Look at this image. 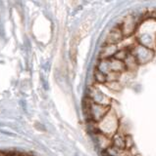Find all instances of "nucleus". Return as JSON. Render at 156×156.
<instances>
[{
  "label": "nucleus",
  "instance_id": "obj_4",
  "mask_svg": "<svg viewBox=\"0 0 156 156\" xmlns=\"http://www.w3.org/2000/svg\"><path fill=\"white\" fill-rule=\"evenodd\" d=\"M118 51V48L116 45H110L107 44L105 47H103V50L101 53V58L102 60H108L115 56L116 52Z\"/></svg>",
  "mask_w": 156,
  "mask_h": 156
},
{
  "label": "nucleus",
  "instance_id": "obj_1",
  "mask_svg": "<svg viewBox=\"0 0 156 156\" xmlns=\"http://www.w3.org/2000/svg\"><path fill=\"white\" fill-rule=\"evenodd\" d=\"M119 127V121L116 114L111 109L107 112V114L97 123V129L101 134L107 136L108 138L113 136Z\"/></svg>",
  "mask_w": 156,
  "mask_h": 156
},
{
  "label": "nucleus",
  "instance_id": "obj_5",
  "mask_svg": "<svg viewBox=\"0 0 156 156\" xmlns=\"http://www.w3.org/2000/svg\"><path fill=\"white\" fill-rule=\"evenodd\" d=\"M91 26H92V23L89 21H86L82 24L81 27L79 28V30H78V32H77V37L79 40L85 38L87 34L89 33L90 29H91Z\"/></svg>",
  "mask_w": 156,
  "mask_h": 156
},
{
  "label": "nucleus",
  "instance_id": "obj_2",
  "mask_svg": "<svg viewBox=\"0 0 156 156\" xmlns=\"http://www.w3.org/2000/svg\"><path fill=\"white\" fill-rule=\"evenodd\" d=\"M123 36H130L131 34H133L135 32V23L134 21V19L131 16H129L125 19V21L122 24V27H120Z\"/></svg>",
  "mask_w": 156,
  "mask_h": 156
},
{
  "label": "nucleus",
  "instance_id": "obj_6",
  "mask_svg": "<svg viewBox=\"0 0 156 156\" xmlns=\"http://www.w3.org/2000/svg\"><path fill=\"white\" fill-rule=\"evenodd\" d=\"M94 79L98 83H106V75L96 68L94 72Z\"/></svg>",
  "mask_w": 156,
  "mask_h": 156
},
{
  "label": "nucleus",
  "instance_id": "obj_3",
  "mask_svg": "<svg viewBox=\"0 0 156 156\" xmlns=\"http://www.w3.org/2000/svg\"><path fill=\"white\" fill-rule=\"evenodd\" d=\"M124 38L123 33L120 27H115L108 33L106 38V44H110V45H116L117 43L122 41V39Z\"/></svg>",
  "mask_w": 156,
  "mask_h": 156
},
{
  "label": "nucleus",
  "instance_id": "obj_7",
  "mask_svg": "<svg viewBox=\"0 0 156 156\" xmlns=\"http://www.w3.org/2000/svg\"><path fill=\"white\" fill-rule=\"evenodd\" d=\"M107 85H108V88L113 91H119L121 89V85L118 81H113V82H106Z\"/></svg>",
  "mask_w": 156,
  "mask_h": 156
}]
</instances>
